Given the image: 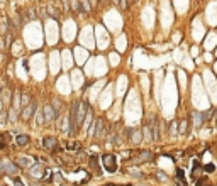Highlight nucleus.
Returning a JSON list of instances; mask_svg holds the SVG:
<instances>
[{
  "mask_svg": "<svg viewBox=\"0 0 217 186\" xmlns=\"http://www.w3.org/2000/svg\"><path fill=\"white\" fill-rule=\"evenodd\" d=\"M78 105L80 102H75L71 105V110H70V119H68V132H75L78 129L77 125V112H78Z\"/></svg>",
  "mask_w": 217,
  "mask_h": 186,
  "instance_id": "obj_1",
  "label": "nucleus"
},
{
  "mask_svg": "<svg viewBox=\"0 0 217 186\" xmlns=\"http://www.w3.org/2000/svg\"><path fill=\"white\" fill-rule=\"evenodd\" d=\"M102 164L105 167V171L108 173H115L117 171V161H115L114 154H104L102 156Z\"/></svg>",
  "mask_w": 217,
  "mask_h": 186,
  "instance_id": "obj_2",
  "label": "nucleus"
},
{
  "mask_svg": "<svg viewBox=\"0 0 217 186\" xmlns=\"http://www.w3.org/2000/svg\"><path fill=\"white\" fill-rule=\"evenodd\" d=\"M151 159H153V152H149V151H139L134 157H132V161H134L136 164L146 163V161H151Z\"/></svg>",
  "mask_w": 217,
  "mask_h": 186,
  "instance_id": "obj_3",
  "label": "nucleus"
},
{
  "mask_svg": "<svg viewBox=\"0 0 217 186\" xmlns=\"http://www.w3.org/2000/svg\"><path fill=\"white\" fill-rule=\"evenodd\" d=\"M36 110H38V103H36V102H31L29 105H26V108L22 110V120H26V122H27V120L34 115Z\"/></svg>",
  "mask_w": 217,
  "mask_h": 186,
  "instance_id": "obj_4",
  "label": "nucleus"
},
{
  "mask_svg": "<svg viewBox=\"0 0 217 186\" xmlns=\"http://www.w3.org/2000/svg\"><path fill=\"white\" fill-rule=\"evenodd\" d=\"M0 173H5V174H17L19 173V166H16L14 163H5V164H0Z\"/></svg>",
  "mask_w": 217,
  "mask_h": 186,
  "instance_id": "obj_5",
  "label": "nucleus"
},
{
  "mask_svg": "<svg viewBox=\"0 0 217 186\" xmlns=\"http://www.w3.org/2000/svg\"><path fill=\"white\" fill-rule=\"evenodd\" d=\"M42 147L49 151H58V139L56 137H44L42 139Z\"/></svg>",
  "mask_w": 217,
  "mask_h": 186,
  "instance_id": "obj_6",
  "label": "nucleus"
},
{
  "mask_svg": "<svg viewBox=\"0 0 217 186\" xmlns=\"http://www.w3.org/2000/svg\"><path fill=\"white\" fill-rule=\"evenodd\" d=\"M29 174H31L32 178H42L44 176V167L41 166V163H38L29 169Z\"/></svg>",
  "mask_w": 217,
  "mask_h": 186,
  "instance_id": "obj_7",
  "label": "nucleus"
},
{
  "mask_svg": "<svg viewBox=\"0 0 217 186\" xmlns=\"http://www.w3.org/2000/svg\"><path fill=\"white\" fill-rule=\"evenodd\" d=\"M151 139H153V141H160V127H158V119H153V122H151Z\"/></svg>",
  "mask_w": 217,
  "mask_h": 186,
  "instance_id": "obj_8",
  "label": "nucleus"
},
{
  "mask_svg": "<svg viewBox=\"0 0 217 186\" xmlns=\"http://www.w3.org/2000/svg\"><path fill=\"white\" fill-rule=\"evenodd\" d=\"M42 113H44V120H53L54 117L58 115V112H56V110H53L51 105H46L44 110H42Z\"/></svg>",
  "mask_w": 217,
  "mask_h": 186,
  "instance_id": "obj_9",
  "label": "nucleus"
},
{
  "mask_svg": "<svg viewBox=\"0 0 217 186\" xmlns=\"http://www.w3.org/2000/svg\"><path fill=\"white\" fill-rule=\"evenodd\" d=\"M90 167H92V171L95 174H100V166H99V159H97L95 156L90 157Z\"/></svg>",
  "mask_w": 217,
  "mask_h": 186,
  "instance_id": "obj_10",
  "label": "nucleus"
},
{
  "mask_svg": "<svg viewBox=\"0 0 217 186\" xmlns=\"http://www.w3.org/2000/svg\"><path fill=\"white\" fill-rule=\"evenodd\" d=\"M176 180H178V186H187V180H185V174H183V171L176 169Z\"/></svg>",
  "mask_w": 217,
  "mask_h": 186,
  "instance_id": "obj_11",
  "label": "nucleus"
},
{
  "mask_svg": "<svg viewBox=\"0 0 217 186\" xmlns=\"http://www.w3.org/2000/svg\"><path fill=\"white\" fill-rule=\"evenodd\" d=\"M16 142H17V146H20V147H22V146L29 144V137H27V135H22V134H19V135L16 137Z\"/></svg>",
  "mask_w": 217,
  "mask_h": 186,
  "instance_id": "obj_12",
  "label": "nucleus"
},
{
  "mask_svg": "<svg viewBox=\"0 0 217 186\" xmlns=\"http://www.w3.org/2000/svg\"><path fill=\"white\" fill-rule=\"evenodd\" d=\"M9 135L7 134H0V149H5L7 147V141H9Z\"/></svg>",
  "mask_w": 217,
  "mask_h": 186,
  "instance_id": "obj_13",
  "label": "nucleus"
},
{
  "mask_svg": "<svg viewBox=\"0 0 217 186\" xmlns=\"http://www.w3.org/2000/svg\"><path fill=\"white\" fill-rule=\"evenodd\" d=\"M187 127H188V120H182L180 122V134H187Z\"/></svg>",
  "mask_w": 217,
  "mask_h": 186,
  "instance_id": "obj_14",
  "label": "nucleus"
},
{
  "mask_svg": "<svg viewBox=\"0 0 217 186\" xmlns=\"http://www.w3.org/2000/svg\"><path fill=\"white\" fill-rule=\"evenodd\" d=\"M66 149H70V151H80V144L78 142H70V144H66Z\"/></svg>",
  "mask_w": 217,
  "mask_h": 186,
  "instance_id": "obj_15",
  "label": "nucleus"
},
{
  "mask_svg": "<svg viewBox=\"0 0 217 186\" xmlns=\"http://www.w3.org/2000/svg\"><path fill=\"white\" fill-rule=\"evenodd\" d=\"M197 186H212V184L207 178H200V180H197Z\"/></svg>",
  "mask_w": 217,
  "mask_h": 186,
  "instance_id": "obj_16",
  "label": "nucleus"
},
{
  "mask_svg": "<svg viewBox=\"0 0 217 186\" xmlns=\"http://www.w3.org/2000/svg\"><path fill=\"white\" fill-rule=\"evenodd\" d=\"M71 7H73L75 12H80V10H82V7H80V3H78V0H71Z\"/></svg>",
  "mask_w": 217,
  "mask_h": 186,
  "instance_id": "obj_17",
  "label": "nucleus"
},
{
  "mask_svg": "<svg viewBox=\"0 0 217 186\" xmlns=\"http://www.w3.org/2000/svg\"><path fill=\"white\" fill-rule=\"evenodd\" d=\"M36 119H38V124H44V113L38 112V113H36Z\"/></svg>",
  "mask_w": 217,
  "mask_h": 186,
  "instance_id": "obj_18",
  "label": "nucleus"
},
{
  "mask_svg": "<svg viewBox=\"0 0 217 186\" xmlns=\"http://www.w3.org/2000/svg\"><path fill=\"white\" fill-rule=\"evenodd\" d=\"M27 164H29V161L26 159V157H19V166H22V167H27Z\"/></svg>",
  "mask_w": 217,
  "mask_h": 186,
  "instance_id": "obj_19",
  "label": "nucleus"
},
{
  "mask_svg": "<svg viewBox=\"0 0 217 186\" xmlns=\"http://www.w3.org/2000/svg\"><path fill=\"white\" fill-rule=\"evenodd\" d=\"M214 169H215L214 164H207V166H204V171H205V173H212Z\"/></svg>",
  "mask_w": 217,
  "mask_h": 186,
  "instance_id": "obj_20",
  "label": "nucleus"
},
{
  "mask_svg": "<svg viewBox=\"0 0 217 186\" xmlns=\"http://www.w3.org/2000/svg\"><path fill=\"white\" fill-rule=\"evenodd\" d=\"M22 102H24V105H27V103L31 102V96H29L27 93H24V95H22Z\"/></svg>",
  "mask_w": 217,
  "mask_h": 186,
  "instance_id": "obj_21",
  "label": "nucleus"
},
{
  "mask_svg": "<svg viewBox=\"0 0 217 186\" xmlns=\"http://www.w3.org/2000/svg\"><path fill=\"white\" fill-rule=\"evenodd\" d=\"M176 127H178V122H176V120H175V122H171V134L173 135L176 134Z\"/></svg>",
  "mask_w": 217,
  "mask_h": 186,
  "instance_id": "obj_22",
  "label": "nucleus"
},
{
  "mask_svg": "<svg viewBox=\"0 0 217 186\" xmlns=\"http://www.w3.org/2000/svg\"><path fill=\"white\" fill-rule=\"evenodd\" d=\"M144 137H149L151 139V130H149V127H148V125L144 127Z\"/></svg>",
  "mask_w": 217,
  "mask_h": 186,
  "instance_id": "obj_23",
  "label": "nucleus"
},
{
  "mask_svg": "<svg viewBox=\"0 0 217 186\" xmlns=\"http://www.w3.org/2000/svg\"><path fill=\"white\" fill-rule=\"evenodd\" d=\"M5 117H7V113H5V112H0V124L5 122Z\"/></svg>",
  "mask_w": 217,
  "mask_h": 186,
  "instance_id": "obj_24",
  "label": "nucleus"
},
{
  "mask_svg": "<svg viewBox=\"0 0 217 186\" xmlns=\"http://www.w3.org/2000/svg\"><path fill=\"white\" fill-rule=\"evenodd\" d=\"M14 184H16V186H24V184H22V181H20L19 178H14Z\"/></svg>",
  "mask_w": 217,
  "mask_h": 186,
  "instance_id": "obj_25",
  "label": "nucleus"
},
{
  "mask_svg": "<svg viewBox=\"0 0 217 186\" xmlns=\"http://www.w3.org/2000/svg\"><path fill=\"white\" fill-rule=\"evenodd\" d=\"M132 141H134V142H139V141H141V135H139V134H134V135H132Z\"/></svg>",
  "mask_w": 217,
  "mask_h": 186,
  "instance_id": "obj_26",
  "label": "nucleus"
},
{
  "mask_svg": "<svg viewBox=\"0 0 217 186\" xmlns=\"http://www.w3.org/2000/svg\"><path fill=\"white\" fill-rule=\"evenodd\" d=\"M214 119H215V122H217V112L214 113Z\"/></svg>",
  "mask_w": 217,
  "mask_h": 186,
  "instance_id": "obj_27",
  "label": "nucleus"
},
{
  "mask_svg": "<svg viewBox=\"0 0 217 186\" xmlns=\"http://www.w3.org/2000/svg\"><path fill=\"white\" fill-rule=\"evenodd\" d=\"M92 3H93V5H95V3H97V0H92Z\"/></svg>",
  "mask_w": 217,
  "mask_h": 186,
  "instance_id": "obj_28",
  "label": "nucleus"
},
{
  "mask_svg": "<svg viewBox=\"0 0 217 186\" xmlns=\"http://www.w3.org/2000/svg\"><path fill=\"white\" fill-rule=\"evenodd\" d=\"M129 2H131V3H132V2H136V0H129Z\"/></svg>",
  "mask_w": 217,
  "mask_h": 186,
  "instance_id": "obj_29",
  "label": "nucleus"
},
{
  "mask_svg": "<svg viewBox=\"0 0 217 186\" xmlns=\"http://www.w3.org/2000/svg\"><path fill=\"white\" fill-rule=\"evenodd\" d=\"M104 186H110V184H104Z\"/></svg>",
  "mask_w": 217,
  "mask_h": 186,
  "instance_id": "obj_30",
  "label": "nucleus"
}]
</instances>
